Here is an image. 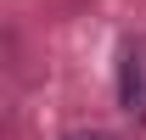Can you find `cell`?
Segmentation results:
<instances>
[{
	"label": "cell",
	"mask_w": 146,
	"mask_h": 140,
	"mask_svg": "<svg viewBox=\"0 0 146 140\" xmlns=\"http://www.w3.org/2000/svg\"><path fill=\"white\" fill-rule=\"evenodd\" d=\"M68 140H112V135H68Z\"/></svg>",
	"instance_id": "obj_1"
}]
</instances>
